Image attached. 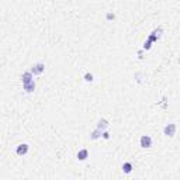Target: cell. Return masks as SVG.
Returning a JSON list of instances; mask_svg holds the SVG:
<instances>
[{
    "label": "cell",
    "mask_w": 180,
    "mask_h": 180,
    "mask_svg": "<svg viewBox=\"0 0 180 180\" xmlns=\"http://www.w3.org/2000/svg\"><path fill=\"white\" fill-rule=\"evenodd\" d=\"M139 144H141V146L144 149H148L152 146V138L149 135H142L141 139H139Z\"/></svg>",
    "instance_id": "6da1fadb"
},
{
    "label": "cell",
    "mask_w": 180,
    "mask_h": 180,
    "mask_svg": "<svg viewBox=\"0 0 180 180\" xmlns=\"http://www.w3.org/2000/svg\"><path fill=\"white\" fill-rule=\"evenodd\" d=\"M163 134L166 136H174V134H176V124H167L166 127L163 128Z\"/></svg>",
    "instance_id": "7a4b0ae2"
},
{
    "label": "cell",
    "mask_w": 180,
    "mask_h": 180,
    "mask_svg": "<svg viewBox=\"0 0 180 180\" xmlns=\"http://www.w3.org/2000/svg\"><path fill=\"white\" fill-rule=\"evenodd\" d=\"M16 152H17L19 156L27 155V152H28V145H27V144H20L19 146H17V149H16Z\"/></svg>",
    "instance_id": "3957f363"
},
{
    "label": "cell",
    "mask_w": 180,
    "mask_h": 180,
    "mask_svg": "<svg viewBox=\"0 0 180 180\" xmlns=\"http://www.w3.org/2000/svg\"><path fill=\"white\" fill-rule=\"evenodd\" d=\"M45 69V65L44 64H37V65H34L31 68V72L34 73V75H41L42 72H44Z\"/></svg>",
    "instance_id": "277c9868"
},
{
    "label": "cell",
    "mask_w": 180,
    "mask_h": 180,
    "mask_svg": "<svg viewBox=\"0 0 180 180\" xmlns=\"http://www.w3.org/2000/svg\"><path fill=\"white\" fill-rule=\"evenodd\" d=\"M21 80H23V84L32 82V80H34V79H32V72H26V73H23V75H21Z\"/></svg>",
    "instance_id": "5b68a950"
},
{
    "label": "cell",
    "mask_w": 180,
    "mask_h": 180,
    "mask_svg": "<svg viewBox=\"0 0 180 180\" xmlns=\"http://www.w3.org/2000/svg\"><path fill=\"white\" fill-rule=\"evenodd\" d=\"M87 158H89V151L87 149H80L77 152V159L79 161H86Z\"/></svg>",
    "instance_id": "8992f818"
},
{
    "label": "cell",
    "mask_w": 180,
    "mask_h": 180,
    "mask_svg": "<svg viewBox=\"0 0 180 180\" xmlns=\"http://www.w3.org/2000/svg\"><path fill=\"white\" fill-rule=\"evenodd\" d=\"M107 127H109V121H107V120H104V118H101V120L99 121V124H97V128L101 129V131H106Z\"/></svg>",
    "instance_id": "52a82bcc"
},
{
    "label": "cell",
    "mask_w": 180,
    "mask_h": 180,
    "mask_svg": "<svg viewBox=\"0 0 180 180\" xmlns=\"http://www.w3.org/2000/svg\"><path fill=\"white\" fill-rule=\"evenodd\" d=\"M23 87H24V90H26L27 93H31V91H34V89H35V83H34V80H32L30 83L23 84Z\"/></svg>",
    "instance_id": "ba28073f"
},
{
    "label": "cell",
    "mask_w": 180,
    "mask_h": 180,
    "mask_svg": "<svg viewBox=\"0 0 180 180\" xmlns=\"http://www.w3.org/2000/svg\"><path fill=\"white\" fill-rule=\"evenodd\" d=\"M122 172H124V173H131V172H132V163L125 162V163L122 165Z\"/></svg>",
    "instance_id": "9c48e42d"
},
{
    "label": "cell",
    "mask_w": 180,
    "mask_h": 180,
    "mask_svg": "<svg viewBox=\"0 0 180 180\" xmlns=\"http://www.w3.org/2000/svg\"><path fill=\"white\" fill-rule=\"evenodd\" d=\"M101 134H103V131H101V129H99V128H96L93 132H91L90 138H91V139H97V138H100V136H101Z\"/></svg>",
    "instance_id": "30bf717a"
},
{
    "label": "cell",
    "mask_w": 180,
    "mask_h": 180,
    "mask_svg": "<svg viewBox=\"0 0 180 180\" xmlns=\"http://www.w3.org/2000/svg\"><path fill=\"white\" fill-rule=\"evenodd\" d=\"M84 80L86 82H93V75L91 73H86L84 75Z\"/></svg>",
    "instance_id": "8fae6325"
},
{
    "label": "cell",
    "mask_w": 180,
    "mask_h": 180,
    "mask_svg": "<svg viewBox=\"0 0 180 180\" xmlns=\"http://www.w3.org/2000/svg\"><path fill=\"white\" fill-rule=\"evenodd\" d=\"M151 44H152V41H151V39H148V41L144 44V49H149V48H151Z\"/></svg>",
    "instance_id": "7c38bea8"
},
{
    "label": "cell",
    "mask_w": 180,
    "mask_h": 180,
    "mask_svg": "<svg viewBox=\"0 0 180 180\" xmlns=\"http://www.w3.org/2000/svg\"><path fill=\"white\" fill-rule=\"evenodd\" d=\"M116 19V16L113 13H107V20H114Z\"/></svg>",
    "instance_id": "4fadbf2b"
},
{
    "label": "cell",
    "mask_w": 180,
    "mask_h": 180,
    "mask_svg": "<svg viewBox=\"0 0 180 180\" xmlns=\"http://www.w3.org/2000/svg\"><path fill=\"white\" fill-rule=\"evenodd\" d=\"M103 138H104V139H109V138H110V134L107 132V131H103Z\"/></svg>",
    "instance_id": "5bb4252c"
},
{
    "label": "cell",
    "mask_w": 180,
    "mask_h": 180,
    "mask_svg": "<svg viewBox=\"0 0 180 180\" xmlns=\"http://www.w3.org/2000/svg\"><path fill=\"white\" fill-rule=\"evenodd\" d=\"M179 64H180V59H179Z\"/></svg>",
    "instance_id": "9a60e30c"
}]
</instances>
